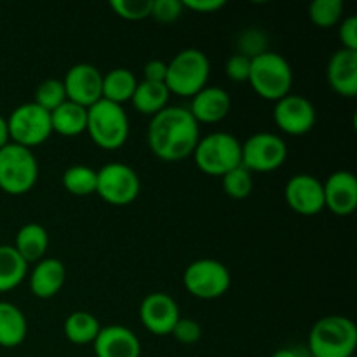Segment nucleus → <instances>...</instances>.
I'll return each instance as SVG.
<instances>
[{
    "mask_svg": "<svg viewBox=\"0 0 357 357\" xmlns=\"http://www.w3.org/2000/svg\"><path fill=\"white\" fill-rule=\"evenodd\" d=\"M251 72V59L241 54H234L225 63V75L232 82H248Z\"/></svg>",
    "mask_w": 357,
    "mask_h": 357,
    "instance_id": "obj_36",
    "label": "nucleus"
},
{
    "mask_svg": "<svg viewBox=\"0 0 357 357\" xmlns=\"http://www.w3.org/2000/svg\"><path fill=\"white\" fill-rule=\"evenodd\" d=\"M28 323L23 310L10 302H0V347L14 349L26 338Z\"/></svg>",
    "mask_w": 357,
    "mask_h": 357,
    "instance_id": "obj_22",
    "label": "nucleus"
},
{
    "mask_svg": "<svg viewBox=\"0 0 357 357\" xmlns=\"http://www.w3.org/2000/svg\"><path fill=\"white\" fill-rule=\"evenodd\" d=\"M288 159V145L281 136L261 131L251 135L241 149V164L253 173H272Z\"/></svg>",
    "mask_w": 357,
    "mask_h": 357,
    "instance_id": "obj_11",
    "label": "nucleus"
},
{
    "mask_svg": "<svg viewBox=\"0 0 357 357\" xmlns=\"http://www.w3.org/2000/svg\"><path fill=\"white\" fill-rule=\"evenodd\" d=\"M14 250L20 253V257L30 264H37L45 257L49 250V234L38 223H26L21 227L16 234L14 241Z\"/></svg>",
    "mask_w": 357,
    "mask_h": 357,
    "instance_id": "obj_21",
    "label": "nucleus"
},
{
    "mask_svg": "<svg viewBox=\"0 0 357 357\" xmlns=\"http://www.w3.org/2000/svg\"><path fill=\"white\" fill-rule=\"evenodd\" d=\"M268 51V37L261 28H246L237 37L236 54L255 59Z\"/></svg>",
    "mask_w": 357,
    "mask_h": 357,
    "instance_id": "obj_32",
    "label": "nucleus"
},
{
    "mask_svg": "<svg viewBox=\"0 0 357 357\" xmlns=\"http://www.w3.org/2000/svg\"><path fill=\"white\" fill-rule=\"evenodd\" d=\"M317 112L312 101L302 94H288L275 101L274 122L289 136H303L316 126Z\"/></svg>",
    "mask_w": 357,
    "mask_h": 357,
    "instance_id": "obj_12",
    "label": "nucleus"
},
{
    "mask_svg": "<svg viewBox=\"0 0 357 357\" xmlns=\"http://www.w3.org/2000/svg\"><path fill=\"white\" fill-rule=\"evenodd\" d=\"M232 110V98L223 87L206 86L192 96L188 112L197 121V124H216L222 122Z\"/></svg>",
    "mask_w": 357,
    "mask_h": 357,
    "instance_id": "obj_18",
    "label": "nucleus"
},
{
    "mask_svg": "<svg viewBox=\"0 0 357 357\" xmlns=\"http://www.w3.org/2000/svg\"><path fill=\"white\" fill-rule=\"evenodd\" d=\"M171 335H173L180 344L192 345L197 344V342L201 340L202 328L195 319H190V317H180V321L174 324Z\"/></svg>",
    "mask_w": 357,
    "mask_h": 357,
    "instance_id": "obj_35",
    "label": "nucleus"
},
{
    "mask_svg": "<svg viewBox=\"0 0 357 357\" xmlns=\"http://www.w3.org/2000/svg\"><path fill=\"white\" fill-rule=\"evenodd\" d=\"M65 86H63V80L59 79H45L44 82L38 84L37 91H35L33 103L38 105L40 108H44L49 114H51L52 110H56L59 105L65 103Z\"/></svg>",
    "mask_w": 357,
    "mask_h": 357,
    "instance_id": "obj_31",
    "label": "nucleus"
},
{
    "mask_svg": "<svg viewBox=\"0 0 357 357\" xmlns=\"http://www.w3.org/2000/svg\"><path fill=\"white\" fill-rule=\"evenodd\" d=\"M28 274V264L20 257L14 246H0V293L17 288Z\"/></svg>",
    "mask_w": 357,
    "mask_h": 357,
    "instance_id": "obj_26",
    "label": "nucleus"
},
{
    "mask_svg": "<svg viewBox=\"0 0 357 357\" xmlns=\"http://www.w3.org/2000/svg\"><path fill=\"white\" fill-rule=\"evenodd\" d=\"M183 10L185 7L181 0H152L150 17H153L159 23H173V21L180 20Z\"/></svg>",
    "mask_w": 357,
    "mask_h": 357,
    "instance_id": "obj_34",
    "label": "nucleus"
},
{
    "mask_svg": "<svg viewBox=\"0 0 357 357\" xmlns=\"http://www.w3.org/2000/svg\"><path fill=\"white\" fill-rule=\"evenodd\" d=\"M51 126L52 132H58L66 138L82 135L87 128V108L66 100L51 112Z\"/></svg>",
    "mask_w": 357,
    "mask_h": 357,
    "instance_id": "obj_23",
    "label": "nucleus"
},
{
    "mask_svg": "<svg viewBox=\"0 0 357 357\" xmlns=\"http://www.w3.org/2000/svg\"><path fill=\"white\" fill-rule=\"evenodd\" d=\"M142 181L124 162H108L96 171V194L112 206H128L138 199Z\"/></svg>",
    "mask_w": 357,
    "mask_h": 357,
    "instance_id": "obj_10",
    "label": "nucleus"
},
{
    "mask_svg": "<svg viewBox=\"0 0 357 357\" xmlns=\"http://www.w3.org/2000/svg\"><path fill=\"white\" fill-rule=\"evenodd\" d=\"M338 38L342 42V49L357 51V17L354 14L338 23Z\"/></svg>",
    "mask_w": 357,
    "mask_h": 357,
    "instance_id": "obj_37",
    "label": "nucleus"
},
{
    "mask_svg": "<svg viewBox=\"0 0 357 357\" xmlns=\"http://www.w3.org/2000/svg\"><path fill=\"white\" fill-rule=\"evenodd\" d=\"M180 317V307L176 300L167 293H150L139 305V321L143 328L157 337L171 335Z\"/></svg>",
    "mask_w": 357,
    "mask_h": 357,
    "instance_id": "obj_13",
    "label": "nucleus"
},
{
    "mask_svg": "<svg viewBox=\"0 0 357 357\" xmlns=\"http://www.w3.org/2000/svg\"><path fill=\"white\" fill-rule=\"evenodd\" d=\"M183 7L199 14H211L227 6L225 0H181Z\"/></svg>",
    "mask_w": 357,
    "mask_h": 357,
    "instance_id": "obj_39",
    "label": "nucleus"
},
{
    "mask_svg": "<svg viewBox=\"0 0 357 357\" xmlns=\"http://www.w3.org/2000/svg\"><path fill=\"white\" fill-rule=\"evenodd\" d=\"M110 9L128 21H142L152 14V0H112Z\"/></svg>",
    "mask_w": 357,
    "mask_h": 357,
    "instance_id": "obj_33",
    "label": "nucleus"
},
{
    "mask_svg": "<svg viewBox=\"0 0 357 357\" xmlns=\"http://www.w3.org/2000/svg\"><path fill=\"white\" fill-rule=\"evenodd\" d=\"M63 187L66 192L77 197H86V195L96 194V171L86 164H75L70 166L63 173Z\"/></svg>",
    "mask_w": 357,
    "mask_h": 357,
    "instance_id": "obj_28",
    "label": "nucleus"
},
{
    "mask_svg": "<svg viewBox=\"0 0 357 357\" xmlns=\"http://www.w3.org/2000/svg\"><path fill=\"white\" fill-rule=\"evenodd\" d=\"M344 16V2L342 0H314L309 6V17L316 26L331 28L337 26Z\"/></svg>",
    "mask_w": 357,
    "mask_h": 357,
    "instance_id": "obj_29",
    "label": "nucleus"
},
{
    "mask_svg": "<svg viewBox=\"0 0 357 357\" xmlns=\"http://www.w3.org/2000/svg\"><path fill=\"white\" fill-rule=\"evenodd\" d=\"M7 128H9L10 143L31 150L51 138V114L35 105L33 101L23 103L10 112Z\"/></svg>",
    "mask_w": 357,
    "mask_h": 357,
    "instance_id": "obj_9",
    "label": "nucleus"
},
{
    "mask_svg": "<svg viewBox=\"0 0 357 357\" xmlns=\"http://www.w3.org/2000/svg\"><path fill=\"white\" fill-rule=\"evenodd\" d=\"M232 284V275L225 264L213 258L195 260L185 268L183 286L199 300H216L225 295Z\"/></svg>",
    "mask_w": 357,
    "mask_h": 357,
    "instance_id": "obj_8",
    "label": "nucleus"
},
{
    "mask_svg": "<svg viewBox=\"0 0 357 357\" xmlns=\"http://www.w3.org/2000/svg\"><path fill=\"white\" fill-rule=\"evenodd\" d=\"M66 281L65 264L58 258H42L30 274V291L37 298L47 300L58 295Z\"/></svg>",
    "mask_w": 357,
    "mask_h": 357,
    "instance_id": "obj_20",
    "label": "nucleus"
},
{
    "mask_svg": "<svg viewBox=\"0 0 357 357\" xmlns=\"http://www.w3.org/2000/svg\"><path fill=\"white\" fill-rule=\"evenodd\" d=\"M63 86H65L66 100L89 108L101 100L103 73L89 63H77L66 72Z\"/></svg>",
    "mask_w": 357,
    "mask_h": 357,
    "instance_id": "obj_14",
    "label": "nucleus"
},
{
    "mask_svg": "<svg viewBox=\"0 0 357 357\" xmlns=\"http://www.w3.org/2000/svg\"><path fill=\"white\" fill-rule=\"evenodd\" d=\"M255 93L267 101H279L291 94L293 68L288 59L279 52L267 51L251 59V72L248 79Z\"/></svg>",
    "mask_w": 357,
    "mask_h": 357,
    "instance_id": "obj_4",
    "label": "nucleus"
},
{
    "mask_svg": "<svg viewBox=\"0 0 357 357\" xmlns=\"http://www.w3.org/2000/svg\"><path fill=\"white\" fill-rule=\"evenodd\" d=\"M96 357H139L142 344L135 331L121 324H110L101 328L96 340L93 342Z\"/></svg>",
    "mask_w": 357,
    "mask_h": 357,
    "instance_id": "obj_17",
    "label": "nucleus"
},
{
    "mask_svg": "<svg viewBox=\"0 0 357 357\" xmlns=\"http://www.w3.org/2000/svg\"><path fill=\"white\" fill-rule=\"evenodd\" d=\"M167 73V63L162 59H150L143 66V80L149 82H164Z\"/></svg>",
    "mask_w": 357,
    "mask_h": 357,
    "instance_id": "obj_38",
    "label": "nucleus"
},
{
    "mask_svg": "<svg viewBox=\"0 0 357 357\" xmlns=\"http://www.w3.org/2000/svg\"><path fill=\"white\" fill-rule=\"evenodd\" d=\"M65 337L75 345H89L96 340L101 326L96 316L86 310H77L72 312L65 321Z\"/></svg>",
    "mask_w": 357,
    "mask_h": 357,
    "instance_id": "obj_27",
    "label": "nucleus"
},
{
    "mask_svg": "<svg viewBox=\"0 0 357 357\" xmlns=\"http://www.w3.org/2000/svg\"><path fill=\"white\" fill-rule=\"evenodd\" d=\"M10 143L9 138V128H7V119L0 115V149Z\"/></svg>",
    "mask_w": 357,
    "mask_h": 357,
    "instance_id": "obj_40",
    "label": "nucleus"
},
{
    "mask_svg": "<svg viewBox=\"0 0 357 357\" xmlns=\"http://www.w3.org/2000/svg\"><path fill=\"white\" fill-rule=\"evenodd\" d=\"M284 199L289 208L302 216L319 215L324 209L323 181L307 173H298L288 180Z\"/></svg>",
    "mask_w": 357,
    "mask_h": 357,
    "instance_id": "obj_15",
    "label": "nucleus"
},
{
    "mask_svg": "<svg viewBox=\"0 0 357 357\" xmlns=\"http://www.w3.org/2000/svg\"><path fill=\"white\" fill-rule=\"evenodd\" d=\"M211 63L201 49H183L167 63V73L164 84L171 94L181 98H192L208 86Z\"/></svg>",
    "mask_w": 357,
    "mask_h": 357,
    "instance_id": "obj_3",
    "label": "nucleus"
},
{
    "mask_svg": "<svg viewBox=\"0 0 357 357\" xmlns=\"http://www.w3.org/2000/svg\"><path fill=\"white\" fill-rule=\"evenodd\" d=\"M86 132L103 150H117L129 138V117L124 107L100 100L87 108Z\"/></svg>",
    "mask_w": 357,
    "mask_h": 357,
    "instance_id": "obj_6",
    "label": "nucleus"
},
{
    "mask_svg": "<svg viewBox=\"0 0 357 357\" xmlns=\"http://www.w3.org/2000/svg\"><path fill=\"white\" fill-rule=\"evenodd\" d=\"M326 79L331 89L344 98L357 94V51L338 49L328 61Z\"/></svg>",
    "mask_w": 357,
    "mask_h": 357,
    "instance_id": "obj_19",
    "label": "nucleus"
},
{
    "mask_svg": "<svg viewBox=\"0 0 357 357\" xmlns=\"http://www.w3.org/2000/svg\"><path fill=\"white\" fill-rule=\"evenodd\" d=\"M201 139V126L188 108L169 107L150 119L146 143L153 155L166 162L185 160L194 153Z\"/></svg>",
    "mask_w": 357,
    "mask_h": 357,
    "instance_id": "obj_1",
    "label": "nucleus"
},
{
    "mask_svg": "<svg viewBox=\"0 0 357 357\" xmlns=\"http://www.w3.org/2000/svg\"><path fill=\"white\" fill-rule=\"evenodd\" d=\"M169 89L164 82H149V80H142L136 86L135 94L131 98V103L136 112L142 115H153L159 114L160 110L167 107L169 103Z\"/></svg>",
    "mask_w": 357,
    "mask_h": 357,
    "instance_id": "obj_24",
    "label": "nucleus"
},
{
    "mask_svg": "<svg viewBox=\"0 0 357 357\" xmlns=\"http://www.w3.org/2000/svg\"><path fill=\"white\" fill-rule=\"evenodd\" d=\"M271 357H305V354L300 352L298 349L286 347V349H279V351H275Z\"/></svg>",
    "mask_w": 357,
    "mask_h": 357,
    "instance_id": "obj_41",
    "label": "nucleus"
},
{
    "mask_svg": "<svg viewBox=\"0 0 357 357\" xmlns=\"http://www.w3.org/2000/svg\"><path fill=\"white\" fill-rule=\"evenodd\" d=\"M357 347V328L345 316H324L312 326L307 340L310 357H352Z\"/></svg>",
    "mask_w": 357,
    "mask_h": 357,
    "instance_id": "obj_2",
    "label": "nucleus"
},
{
    "mask_svg": "<svg viewBox=\"0 0 357 357\" xmlns=\"http://www.w3.org/2000/svg\"><path fill=\"white\" fill-rule=\"evenodd\" d=\"M241 149H243V143L236 136L225 131H215L201 136L192 157L199 171L208 176L222 178L229 171L243 166Z\"/></svg>",
    "mask_w": 357,
    "mask_h": 357,
    "instance_id": "obj_5",
    "label": "nucleus"
},
{
    "mask_svg": "<svg viewBox=\"0 0 357 357\" xmlns=\"http://www.w3.org/2000/svg\"><path fill=\"white\" fill-rule=\"evenodd\" d=\"M222 187L223 192L230 199L243 201V199L250 197L251 192H253V176H251V173L246 167L239 166L236 169L229 171L227 174H223Z\"/></svg>",
    "mask_w": 357,
    "mask_h": 357,
    "instance_id": "obj_30",
    "label": "nucleus"
},
{
    "mask_svg": "<svg viewBox=\"0 0 357 357\" xmlns=\"http://www.w3.org/2000/svg\"><path fill=\"white\" fill-rule=\"evenodd\" d=\"M139 80L129 68H114L103 75V86H101V100L112 101V103L124 105L131 101L136 86Z\"/></svg>",
    "mask_w": 357,
    "mask_h": 357,
    "instance_id": "obj_25",
    "label": "nucleus"
},
{
    "mask_svg": "<svg viewBox=\"0 0 357 357\" xmlns=\"http://www.w3.org/2000/svg\"><path fill=\"white\" fill-rule=\"evenodd\" d=\"M324 209L337 216H349L357 208V178L351 171H335L323 181Z\"/></svg>",
    "mask_w": 357,
    "mask_h": 357,
    "instance_id": "obj_16",
    "label": "nucleus"
},
{
    "mask_svg": "<svg viewBox=\"0 0 357 357\" xmlns=\"http://www.w3.org/2000/svg\"><path fill=\"white\" fill-rule=\"evenodd\" d=\"M38 180V162L30 149L7 143L0 149V190L9 195H23Z\"/></svg>",
    "mask_w": 357,
    "mask_h": 357,
    "instance_id": "obj_7",
    "label": "nucleus"
}]
</instances>
